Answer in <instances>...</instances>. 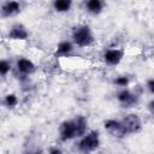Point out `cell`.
Listing matches in <instances>:
<instances>
[{
	"label": "cell",
	"instance_id": "3",
	"mask_svg": "<svg viewBox=\"0 0 154 154\" xmlns=\"http://www.w3.org/2000/svg\"><path fill=\"white\" fill-rule=\"evenodd\" d=\"M99 146H100V135H99V131L96 130L87 132L81 137L78 142V149L83 153L94 152L95 149L99 148Z\"/></svg>",
	"mask_w": 154,
	"mask_h": 154
},
{
	"label": "cell",
	"instance_id": "1",
	"mask_svg": "<svg viewBox=\"0 0 154 154\" xmlns=\"http://www.w3.org/2000/svg\"><path fill=\"white\" fill-rule=\"evenodd\" d=\"M88 120L83 116H76L73 119L65 120L59 126V137L63 142L73 140L76 137H82L87 134Z\"/></svg>",
	"mask_w": 154,
	"mask_h": 154
},
{
	"label": "cell",
	"instance_id": "6",
	"mask_svg": "<svg viewBox=\"0 0 154 154\" xmlns=\"http://www.w3.org/2000/svg\"><path fill=\"white\" fill-rule=\"evenodd\" d=\"M117 100L123 107H132L138 102V96L134 93H131L126 88H122L117 93Z\"/></svg>",
	"mask_w": 154,
	"mask_h": 154
},
{
	"label": "cell",
	"instance_id": "8",
	"mask_svg": "<svg viewBox=\"0 0 154 154\" xmlns=\"http://www.w3.org/2000/svg\"><path fill=\"white\" fill-rule=\"evenodd\" d=\"M123 57H124V51L123 49H119V48H111V49H107L103 53V60H105V63L108 64V65H111V66L118 65L123 60Z\"/></svg>",
	"mask_w": 154,
	"mask_h": 154
},
{
	"label": "cell",
	"instance_id": "19",
	"mask_svg": "<svg viewBox=\"0 0 154 154\" xmlns=\"http://www.w3.org/2000/svg\"><path fill=\"white\" fill-rule=\"evenodd\" d=\"M48 152L52 153V154H60L61 153V149H59V148H51Z\"/></svg>",
	"mask_w": 154,
	"mask_h": 154
},
{
	"label": "cell",
	"instance_id": "18",
	"mask_svg": "<svg viewBox=\"0 0 154 154\" xmlns=\"http://www.w3.org/2000/svg\"><path fill=\"white\" fill-rule=\"evenodd\" d=\"M148 108H149V111L154 114V99H152V100L149 101V103H148Z\"/></svg>",
	"mask_w": 154,
	"mask_h": 154
},
{
	"label": "cell",
	"instance_id": "17",
	"mask_svg": "<svg viewBox=\"0 0 154 154\" xmlns=\"http://www.w3.org/2000/svg\"><path fill=\"white\" fill-rule=\"evenodd\" d=\"M147 89L150 91V94H154V78H150L147 81Z\"/></svg>",
	"mask_w": 154,
	"mask_h": 154
},
{
	"label": "cell",
	"instance_id": "11",
	"mask_svg": "<svg viewBox=\"0 0 154 154\" xmlns=\"http://www.w3.org/2000/svg\"><path fill=\"white\" fill-rule=\"evenodd\" d=\"M103 0H87L85 2V7H87V11L91 14H99L102 12L103 10Z\"/></svg>",
	"mask_w": 154,
	"mask_h": 154
},
{
	"label": "cell",
	"instance_id": "14",
	"mask_svg": "<svg viewBox=\"0 0 154 154\" xmlns=\"http://www.w3.org/2000/svg\"><path fill=\"white\" fill-rule=\"evenodd\" d=\"M17 103H18V97H17L16 94H12L11 93V94L5 95V97H4V105L7 108H13V107L17 106Z\"/></svg>",
	"mask_w": 154,
	"mask_h": 154
},
{
	"label": "cell",
	"instance_id": "5",
	"mask_svg": "<svg viewBox=\"0 0 154 154\" xmlns=\"http://www.w3.org/2000/svg\"><path fill=\"white\" fill-rule=\"evenodd\" d=\"M124 128L128 134H137L142 129V122L141 118L136 113H129L122 119Z\"/></svg>",
	"mask_w": 154,
	"mask_h": 154
},
{
	"label": "cell",
	"instance_id": "12",
	"mask_svg": "<svg viewBox=\"0 0 154 154\" xmlns=\"http://www.w3.org/2000/svg\"><path fill=\"white\" fill-rule=\"evenodd\" d=\"M73 51V45L72 42L64 40L61 42H59V45L57 46V51H55V55L57 57H65L69 55L71 52Z\"/></svg>",
	"mask_w": 154,
	"mask_h": 154
},
{
	"label": "cell",
	"instance_id": "15",
	"mask_svg": "<svg viewBox=\"0 0 154 154\" xmlns=\"http://www.w3.org/2000/svg\"><path fill=\"white\" fill-rule=\"evenodd\" d=\"M10 71H11V64H10V61H7L6 59H2L0 61V75L2 77H6Z\"/></svg>",
	"mask_w": 154,
	"mask_h": 154
},
{
	"label": "cell",
	"instance_id": "9",
	"mask_svg": "<svg viewBox=\"0 0 154 154\" xmlns=\"http://www.w3.org/2000/svg\"><path fill=\"white\" fill-rule=\"evenodd\" d=\"M16 67H17V71H18L19 73H22L23 76H29V75L34 73L35 70H36L35 64H34L30 59L24 58V57H22V58H19V59L17 60Z\"/></svg>",
	"mask_w": 154,
	"mask_h": 154
},
{
	"label": "cell",
	"instance_id": "16",
	"mask_svg": "<svg viewBox=\"0 0 154 154\" xmlns=\"http://www.w3.org/2000/svg\"><path fill=\"white\" fill-rule=\"evenodd\" d=\"M114 84H117L118 87L125 88L129 84V77H126V76H119V77H117L114 79Z\"/></svg>",
	"mask_w": 154,
	"mask_h": 154
},
{
	"label": "cell",
	"instance_id": "13",
	"mask_svg": "<svg viewBox=\"0 0 154 154\" xmlns=\"http://www.w3.org/2000/svg\"><path fill=\"white\" fill-rule=\"evenodd\" d=\"M71 6H72V0H53V7L59 13L70 11Z\"/></svg>",
	"mask_w": 154,
	"mask_h": 154
},
{
	"label": "cell",
	"instance_id": "2",
	"mask_svg": "<svg viewBox=\"0 0 154 154\" xmlns=\"http://www.w3.org/2000/svg\"><path fill=\"white\" fill-rule=\"evenodd\" d=\"M94 35L88 25H78L72 30V41L79 47H88L94 42Z\"/></svg>",
	"mask_w": 154,
	"mask_h": 154
},
{
	"label": "cell",
	"instance_id": "4",
	"mask_svg": "<svg viewBox=\"0 0 154 154\" xmlns=\"http://www.w3.org/2000/svg\"><path fill=\"white\" fill-rule=\"evenodd\" d=\"M105 130L113 137L116 138H123L125 135H128L124 124L122 120H116V119H107L103 123Z\"/></svg>",
	"mask_w": 154,
	"mask_h": 154
},
{
	"label": "cell",
	"instance_id": "7",
	"mask_svg": "<svg viewBox=\"0 0 154 154\" xmlns=\"http://www.w3.org/2000/svg\"><path fill=\"white\" fill-rule=\"evenodd\" d=\"M7 37L10 40H14V41H24L29 37V31L26 30V28L23 24H13L11 26V29L7 32Z\"/></svg>",
	"mask_w": 154,
	"mask_h": 154
},
{
	"label": "cell",
	"instance_id": "10",
	"mask_svg": "<svg viewBox=\"0 0 154 154\" xmlns=\"http://www.w3.org/2000/svg\"><path fill=\"white\" fill-rule=\"evenodd\" d=\"M20 12V4L17 0H6L1 6V17L7 18Z\"/></svg>",
	"mask_w": 154,
	"mask_h": 154
}]
</instances>
